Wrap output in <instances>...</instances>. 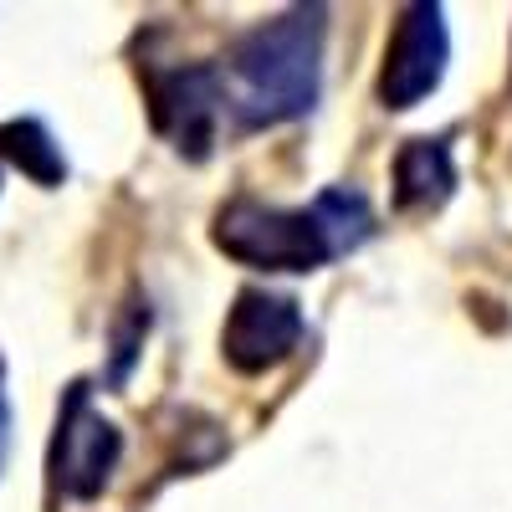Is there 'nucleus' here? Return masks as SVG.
Returning <instances> with one entry per match:
<instances>
[{"mask_svg": "<svg viewBox=\"0 0 512 512\" xmlns=\"http://www.w3.org/2000/svg\"><path fill=\"white\" fill-rule=\"evenodd\" d=\"M374 236V210L359 190L328 185L313 205H267L256 195H236L216 210V241L231 262L256 272H318L333 256H349Z\"/></svg>", "mask_w": 512, "mask_h": 512, "instance_id": "nucleus-1", "label": "nucleus"}, {"mask_svg": "<svg viewBox=\"0 0 512 512\" xmlns=\"http://www.w3.org/2000/svg\"><path fill=\"white\" fill-rule=\"evenodd\" d=\"M323 41L328 11L323 6H292L262 26L236 36L226 52L221 103L236 128H277L318 108L323 93Z\"/></svg>", "mask_w": 512, "mask_h": 512, "instance_id": "nucleus-2", "label": "nucleus"}, {"mask_svg": "<svg viewBox=\"0 0 512 512\" xmlns=\"http://www.w3.org/2000/svg\"><path fill=\"white\" fill-rule=\"evenodd\" d=\"M123 456V436L108 415L93 410L88 384H72L67 405L57 415V441H52V492L67 502H93Z\"/></svg>", "mask_w": 512, "mask_h": 512, "instance_id": "nucleus-3", "label": "nucleus"}, {"mask_svg": "<svg viewBox=\"0 0 512 512\" xmlns=\"http://www.w3.org/2000/svg\"><path fill=\"white\" fill-rule=\"evenodd\" d=\"M451 62V31H446V11L420 0V6L400 11V26L390 36V52H384V72H379V103L384 108H415L425 103Z\"/></svg>", "mask_w": 512, "mask_h": 512, "instance_id": "nucleus-4", "label": "nucleus"}, {"mask_svg": "<svg viewBox=\"0 0 512 512\" xmlns=\"http://www.w3.org/2000/svg\"><path fill=\"white\" fill-rule=\"evenodd\" d=\"M303 333H308V323H303L297 297L267 292V287H246V292H236V308L226 313L221 359L236 374H267V369H277L282 359L297 354Z\"/></svg>", "mask_w": 512, "mask_h": 512, "instance_id": "nucleus-5", "label": "nucleus"}, {"mask_svg": "<svg viewBox=\"0 0 512 512\" xmlns=\"http://www.w3.org/2000/svg\"><path fill=\"white\" fill-rule=\"evenodd\" d=\"M221 113L226 103H221L216 67H175V72L154 77V123H159V134L175 139L180 154L205 159Z\"/></svg>", "mask_w": 512, "mask_h": 512, "instance_id": "nucleus-6", "label": "nucleus"}, {"mask_svg": "<svg viewBox=\"0 0 512 512\" xmlns=\"http://www.w3.org/2000/svg\"><path fill=\"white\" fill-rule=\"evenodd\" d=\"M451 190H456V159L446 139H410L395 154V200L405 210L441 205Z\"/></svg>", "mask_w": 512, "mask_h": 512, "instance_id": "nucleus-7", "label": "nucleus"}, {"mask_svg": "<svg viewBox=\"0 0 512 512\" xmlns=\"http://www.w3.org/2000/svg\"><path fill=\"white\" fill-rule=\"evenodd\" d=\"M0 154H6L11 164H21L26 175L36 180V185H62L67 180V159H62V144L41 128L36 118H16V123H6L0 128Z\"/></svg>", "mask_w": 512, "mask_h": 512, "instance_id": "nucleus-8", "label": "nucleus"}, {"mask_svg": "<svg viewBox=\"0 0 512 512\" xmlns=\"http://www.w3.org/2000/svg\"><path fill=\"white\" fill-rule=\"evenodd\" d=\"M149 303H128L123 313H118V323H113V364H108V384L113 390H123L128 384V374H134V364H139V354H144V338H149Z\"/></svg>", "mask_w": 512, "mask_h": 512, "instance_id": "nucleus-9", "label": "nucleus"}, {"mask_svg": "<svg viewBox=\"0 0 512 512\" xmlns=\"http://www.w3.org/2000/svg\"><path fill=\"white\" fill-rule=\"evenodd\" d=\"M11 451V395H6V364H0V466Z\"/></svg>", "mask_w": 512, "mask_h": 512, "instance_id": "nucleus-10", "label": "nucleus"}]
</instances>
